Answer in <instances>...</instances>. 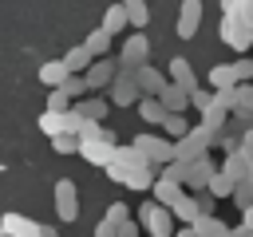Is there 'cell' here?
Returning <instances> with one entry per match:
<instances>
[{"label":"cell","instance_id":"cell-1","mask_svg":"<svg viewBox=\"0 0 253 237\" xmlns=\"http://www.w3.org/2000/svg\"><path fill=\"white\" fill-rule=\"evenodd\" d=\"M217 142V134L213 130H206V126H194L186 138H178L174 142V158L178 162H194V158H206V150Z\"/></svg>","mask_w":253,"mask_h":237},{"label":"cell","instance_id":"cell-2","mask_svg":"<svg viewBox=\"0 0 253 237\" xmlns=\"http://www.w3.org/2000/svg\"><path fill=\"white\" fill-rule=\"evenodd\" d=\"M138 225H146L150 237H174V209L158 205V201H146L138 209Z\"/></svg>","mask_w":253,"mask_h":237},{"label":"cell","instance_id":"cell-3","mask_svg":"<svg viewBox=\"0 0 253 237\" xmlns=\"http://www.w3.org/2000/svg\"><path fill=\"white\" fill-rule=\"evenodd\" d=\"M107 174H111V182H119L126 190H154V182H158L154 166H119V162H111Z\"/></svg>","mask_w":253,"mask_h":237},{"label":"cell","instance_id":"cell-4","mask_svg":"<svg viewBox=\"0 0 253 237\" xmlns=\"http://www.w3.org/2000/svg\"><path fill=\"white\" fill-rule=\"evenodd\" d=\"M134 146L142 150V158L150 166H170L174 162V138H166V134H138Z\"/></svg>","mask_w":253,"mask_h":237},{"label":"cell","instance_id":"cell-5","mask_svg":"<svg viewBox=\"0 0 253 237\" xmlns=\"http://www.w3.org/2000/svg\"><path fill=\"white\" fill-rule=\"evenodd\" d=\"M138 99H142V87H138L134 71H123V67H119V75H115V83H111V103H115V107H138Z\"/></svg>","mask_w":253,"mask_h":237},{"label":"cell","instance_id":"cell-6","mask_svg":"<svg viewBox=\"0 0 253 237\" xmlns=\"http://www.w3.org/2000/svg\"><path fill=\"white\" fill-rule=\"evenodd\" d=\"M55 213H59V221H67V225L79 217V190H75L71 178H59V182H55Z\"/></svg>","mask_w":253,"mask_h":237},{"label":"cell","instance_id":"cell-7","mask_svg":"<svg viewBox=\"0 0 253 237\" xmlns=\"http://www.w3.org/2000/svg\"><path fill=\"white\" fill-rule=\"evenodd\" d=\"M146 55H150V40H146L142 32H134V36L123 43L119 67H123V71H138V67H146Z\"/></svg>","mask_w":253,"mask_h":237},{"label":"cell","instance_id":"cell-8","mask_svg":"<svg viewBox=\"0 0 253 237\" xmlns=\"http://www.w3.org/2000/svg\"><path fill=\"white\" fill-rule=\"evenodd\" d=\"M221 40L233 47V51H245L253 43V28L241 20V16H221Z\"/></svg>","mask_w":253,"mask_h":237},{"label":"cell","instance_id":"cell-9","mask_svg":"<svg viewBox=\"0 0 253 237\" xmlns=\"http://www.w3.org/2000/svg\"><path fill=\"white\" fill-rule=\"evenodd\" d=\"M79 154H83L91 166H103V170H107V166L115 162V142H111V138H87V142L79 146Z\"/></svg>","mask_w":253,"mask_h":237},{"label":"cell","instance_id":"cell-10","mask_svg":"<svg viewBox=\"0 0 253 237\" xmlns=\"http://www.w3.org/2000/svg\"><path fill=\"white\" fill-rule=\"evenodd\" d=\"M213 174H217V170H213L210 154H206V158H194V162H186V178H182V186H186V190H206Z\"/></svg>","mask_w":253,"mask_h":237},{"label":"cell","instance_id":"cell-11","mask_svg":"<svg viewBox=\"0 0 253 237\" xmlns=\"http://www.w3.org/2000/svg\"><path fill=\"white\" fill-rule=\"evenodd\" d=\"M115 75H119V63L115 59H95L91 67H87V83H91V91H99V87H111L115 83Z\"/></svg>","mask_w":253,"mask_h":237},{"label":"cell","instance_id":"cell-12","mask_svg":"<svg viewBox=\"0 0 253 237\" xmlns=\"http://www.w3.org/2000/svg\"><path fill=\"white\" fill-rule=\"evenodd\" d=\"M134 79H138V87H142V95H150V99H158L166 87H170V75H162V71H154L150 63L146 67H138L134 71Z\"/></svg>","mask_w":253,"mask_h":237},{"label":"cell","instance_id":"cell-13","mask_svg":"<svg viewBox=\"0 0 253 237\" xmlns=\"http://www.w3.org/2000/svg\"><path fill=\"white\" fill-rule=\"evenodd\" d=\"M202 24V0H182V12H178V36L182 40H194Z\"/></svg>","mask_w":253,"mask_h":237},{"label":"cell","instance_id":"cell-14","mask_svg":"<svg viewBox=\"0 0 253 237\" xmlns=\"http://www.w3.org/2000/svg\"><path fill=\"white\" fill-rule=\"evenodd\" d=\"M0 229H4L8 237H43V229H40L32 217H24V213H4Z\"/></svg>","mask_w":253,"mask_h":237},{"label":"cell","instance_id":"cell-15","mask_svg":"<svg viewBox=\"0 0 253 237\" xmlns=\"http://www.w3.org/2000/svg\"><path fill=\"white\" fill-rule=\"evenodd\" d=\"M186 194V186L178 182V178H170V174H158V182H154V201L158 205H170L174 209V201Z\"/></svg>","mask_w":253,"mask_h":237},{"label":"cell","instance_id":"cell-16","mask_svg":"<svg viewBox=\"0 0 253 237\" xmlns=\"http://www.w3.org/2000/svg\"><path fill=\"white\" fill-rule=\"evenodd\" d=\"M67 75H71V71H67L63 59H47V63H40V83H43V87H63Z\"/></svg>","mask_w":253,"mask_h":237},{"label":"cell","instance_id":"cell-17","mask_svg":"<svg viewBox=\"0 0 253 237\" xmlns=\"http://www.w3.org/2000/svg\"><path fill=\"white\" fill-rule=\"evenodd\" d=\"M170 83H178V87H186V91H198V75H194V67H190L182 55L170 59Z\"/></svg>","mask_w":253,"mask_h":237},{"label":"cell","instance_id":"cell-18","mask_svg":"<svg viewBox=\"0 0 253 237\" xmlns=\"http://www.w3.org/2000/svg\"><path fill=\"white\" fill-rule=\"evenodd\" d=\"M126 24H130V16H126V8L123 4H111L107 12H103V32H111V36H119V32H126Z\"/></svg>","mask_w":253,"mask_h":237},{"label":"cell","instance_id":"cell-19","mask_svg":"<svg viewBox=\"0 0 253 237\" xmlns=\"http://www.w3.org/2000/svg\"><path fill=\"white\" fill-rule=\"evenodd\" d=\"M63 63H67V71H71V75H87V67L95 63V55L87 51V43H79V47H71V51L63 55Z\"/></svg>","mask_w":253,"mask_h":237},{"label":"cell","instance_id":"cell-20","mask_svg":"<svg viewBox=\"0 0 253 237\" xmlns=\"http://www.w3.org/2000/svg\"><path fill=\"white\" fill-rule=\"evenodd\" d=\"M158 99H162V107H166V111H174V115H182V111L190 107V91H186V87H178V83H170Z\"/></svg>","mask_w":253,"mask_h":237},{"label":"cell","instance_id":"cell-21","mask_svg":"<svg viewBox=\"0 0 253 237\" xmlns=\"http://www.w3.org/2000/svg\"><path fill=\"white\" fill-rule=\"evenodd\" d=\"M210 87H213V91H229V87H237L233 63H217V67H210Z\"/></svg>","mask_w":253,"mask_h":237},{"label":"cell","instance_id":"cell-22","mask_svg":"<svg viewBox=\"0 0 253 237\" xmlns=\"http://www.w3.org/2000/svg\"><path fill=\"white\" fill-rule=\"evenodd\" d=\"M138 115H142V122H158V126H162V118H166L170 111L162 107V99H150V95H142V99H138Z\"/></svg>","mask_w":253,"mask_h":237},{"label":"cell","instance_id":"cell-23","mask_svg":"<svg viewBox=\"0 0 253 237\" xmlns=\"http://www.w3.org/2000/svg\"><path fill=\"white\" fill-rule=\"evenodd\" d=\"M40 130H43L47 138L67 134V115H59V111H43V115H40Z\"/></svg>","mask_w":253,"mask_h":237},{"label":"cell","instance_id":"cell-24","mask_svg":"<svg viewBox=\"0 0 253 237\" xmlns=\"http://www.w3.org/2000/svg\"><path fill=\"white\" fill-rule=\"evenodd\" d=\"M174 217H178V221H186V225H194V221L202 217V209H198V198L182 194V198L174 201Z\"/></svg>","mask_w":253,"mask_h":237},{"label":"cell","instance_id":"cell-25","mask_svg":"<svg viewBox=\"0 0 253 237\" xmlns=\"http://www.w3.org/2000/svg\"><path fill=\"white\" fill-rule=\"evenodd\" d=\"M123 8H126V16H130V28H146L150 24V8H146V0H119Z\"/></svg>","mask_w":253,"mask_h":237},{"label":"cell","instance_id":"cell-26","mask_svg":"<svg viewBox=\"0 0 253 237\" xmlns=\"http://www.w3.org/2000/svg\"><path fill=\"white\" fill-rule=\"evenodd\" d=\"M83 43H87V51H91L95 59L111 55V32H103V28H95V32H91V36H87Z\"/></svg>","mask_w":253,"mask_h":237},{"label":"cell","instance_id":"cell-27","mask_svg":"<svg viewBox=\"0 0 253 237\" xmlns=\"http://www.w3.org/2000/svg\"><path fill=\"white\" fill-rule=\"evenodd\" d=\"M75 111H79L83 118H91V122H103V118H107V99H79Z\"/></svg>","mask_w":253,"mask_h":237},{"label":"cell","instance_id":"cell-28","mask_svg":"<svg viewBox=\"0 0 253 237\" xmlns=\"http://www.w3.org/2000/svg\"><path fill=\"white\" fill-rule=\"evenodd\" d=\"M162 134H166V138H174V142H178V138H186V134H190V122H186V118H182V115H174V111H170V115H166V118H162Z\"/></svg>","mask_w":253,"mask_h":237},{"label":"cell","instance_id":"cell-29","mask_svg":"<svg viewBox=\"0 0 253 237\" xmlns=\"http://www.w3.org/2000/svg\"><path fill=\"white\" fill-rule=\"evenodd\" d=\"M206 190H210L213 198H233V190H237V182H233V178H229L225 170H217V174L210 178V186H206Z\"/></svg>","mask_w":253,"mask_h":237},{"label":"cell","instance_id":"cell-30","mask_svg":"<svg viewBox=\"0 0 253 237\" xmlns=\"http://www.w3.org/2000/svg\"><path fill=\"white\" fill-rule=\"evenodd\" d=\"M194 229H198V237H233L217 217H198V221H194Z\"/></svg>","mask_w":253,"mask_h":237},{"label":"cell","instance_id":"cell-31","mask_svg":"<svg viewBox=\"0 0 253 237\" xmlns=\"http://www.w3.org/2000/svg\"><path fill=\"white\" fill-rule=\"evenodd\" d=\"M71 107H75V99H71L63 87H51V91H47V111H59V115H67Z\"/></svg>","mask_w":253,"mask_h":237},{"label":"cell","instance_id":"cell-32","mask_svg":"<svg viewBox=\"0 0 253 237\" xmlns=\"http://www.w3.org/2000/svg\"><path fill=\"white\" fill-rule=\"evenodd\" d=\"M63 91L79 103V99H87L91 95V83H87V75H67V83H63Z\"/></svg>","mask_w":253,"mask_h":237},{"label":"cell","instance_id":"cell-33","mask_svg":"<svg viewBox=\"0 0 253 237\" xmlns=\"http://www.w3.org/2000/svg\"><path fill=\"white\" fill-rule=\"evenodd\" d=\"M79 146H83L79 134H55V138H51V150H55V154H79Z\"/></svg>","mask_w":253,"mask_h":237},{"label":"cell","instance_id":"cell-34","mask_svg":"<svg viewBox=\"0 0 253 237\" xmlns=\"http://www.w3.org/2000/svg\"><path fill=\"white\" fill-rule=\"evenodd\" d=\"M233 201H237L241 209H249V205H253V178H249V182H237V190H233Z\"/></svg>","mask_w":253,"mask_h":237},{"label":"cell","instance_id":"cell-35","mask_svg":"<svg viewBox=\"0 0 253 237\" xmlns=\"http://www.w3.org/2000/svg\"><path fill=\"white\" fill-rule=\"evenodd\" d=\"M213 103H217V95H210V91H190V107H198L202 115H206Z\"/></svg>","mask_w":253,"mask_h":237},{"label":"cell","instance_id":"cell-36","mask_svg":"<svg viewBox=\"0 0 253 237\" xmlns=\"http://www.w3.org/2000/svg\"><path fill=\"white\" fill-rule=\"evenodd\" d=\"M103 217H111V221H115V225H123V221H130V209H126V205H123V201H111V205H107V213H103Z\"/></svg>","mask_w":253,"mask_h":237},{"label":"cell","instance_id":"cell-37","mask_svg":"<svg viewBox=\"0 0 253 237\" xmlns=\"http://www.w3.org/2000/svg\"><path fill=\"white\" fill-rule=\"evenodd\" d=\"M213 201H217V198H213L210 190H206V194L198 190V209H202V217H213Z\"/></svg>","mask_w":253,"mask_h":237},{"label":"cell","instance_id":"cell-38","mask_svg":"<svg viewBox=\"0 0 253 237\" xmlns=\"http://www.w3.org/2000/svg\"><path fill=\"white\" fill-rule=\"evenodd\" d=\"M233 75H237V83L253 79V59H237V63H233Z\"/></svg>","mask_w":253,"mask_h":237},{"label":"cell","instance_id":"cell-39","mask_svg":"<svg viewBox=\"0 0 253 237\" xmlns=\"http://www.w3.org/2000/svg\"><path fill=\"white\" fill-rule=\"evenodd\" d=\"M119 229H123V225H115L111 217H103V221L95 225V237H119Z\"/></svg>","mask_w":253,"mask_h":237},{"label":"cell","instance_id":"cell-40","mask_svg":"<svg viewBox=\"0 0 253 237\" xmlns=\"http://www.w3.org/2000/svg\"><path fill=\"white\" fill-rule=\"evenodd\" d=\"M237 107L253 111V87H237Z\"/></svg>","mask_w":253,"mask_h":237},{"label":"cell","instance_id":"cell-41","mask_svg":"<svg viewBox=\"0 0 253 237\" xmlns=\"http://www.w3.org/2000/svg\"><path fill=\"white\" fill-rule=\"evenodd\" d=\"M241 4H245V0H221V12H225V16H237Z\"/></svg>","mask_w":253,"mask_h":237},{"label":"cell","instance_id":"cell-42","mask_svg":"<svg viewBox=\"0 0 253 237\" xmlns=\"http://www.w3.org/2000/svg\"><path fill=\"white\" fill-rule=\"evenodd\" d=\"M119 237H138V221H123V229H119Z\"/></svg>","mask_w":253,"mask_h":237},{"label":"cell","instance_id":"cell-43","mask_svg":"<svg viewBox=\"0 0 253 237\" xmlns=\"http://www.w3.org/2000/svg\"><path fill=\"white\" fill-rule=\"evenodd\" d=\"M237 16H241V20H245V24H249V28H253V0H245V4H241V12H237Z\"/></svg>","mask_w":253,"mask_h":237},{"label":"cell","instance_id":"cell-44","mask_svg":"<svg viewBox=\"0 0 253 237\" xmlns=\"http://www.w3.org/2000/svg\"><path fill=\"white\" fill-rule=\"evenodd\" d=\"M174 237H198V229H194V225H186V229H182V233H174Z\"/></svg>","mask_w":253,"mask_h":237},{"label":"cell","instance_id":"cell-45","mask_svg":"<svg viewBox=\"0 0 253 237\" xmlns=\"http://www.w3.org/2000/svg\"><path fill=\"white\" fill-rule=\"evenodd\" d=\"M245 229H253V205L245 209Z\"/></svg>","mask_w":253,"mask_h":237},{"label":"cell","instance_id":"cell-46","mask_svg":"<svg viewBox=\"0 0 253 237\" xmlns=\"http://www.w3.org/2000/svg\"><path fill=\"white\" fill-rule=\"evenodd\" d=\"M43 237H51V233H47V229H43Z\"/></svg>","mask_w":253,"mask_h":237}]
</instances>
